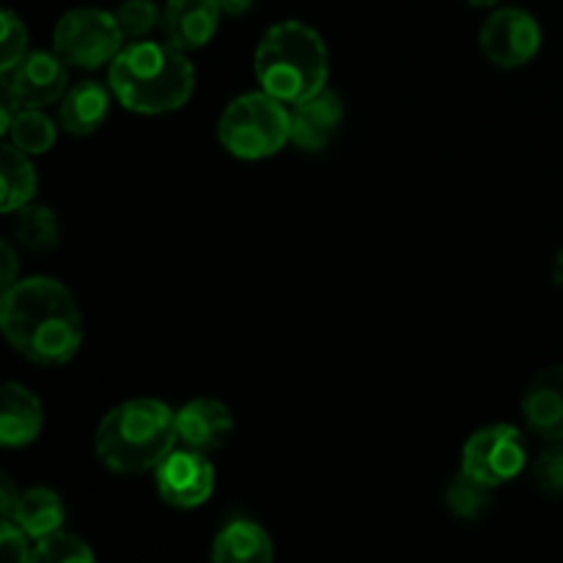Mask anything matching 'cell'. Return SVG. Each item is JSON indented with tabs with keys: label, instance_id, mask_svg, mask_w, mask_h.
Segmentation results:
<instances>
[{
	"label": "cell",
	"instance_id": "cell-18",
	"mask_svg": "<svg viewBox=\"0 0 563 563\" xmlns=\"http://www.w3.org/2000/svg\"><path fill=\"white\" fill-rule=\"evenodd\" d=\"M64 500H60L58 493H53V489L47 487H33L20 493L16 509L9 520H14L16 526L36 542V539L58 531V528L64 526Z\"/></svg>",
	"mask_w": 563,
	"mask_h": 563
},
{
	"label": "cell",
	"instance_id": "cell-10",
	"mask_svg": "<svg viewBox=\"0 0 563 563\" xmlns=\"http://www.w3.org/2000/svg\"><path fill=\"white\" fill-rule=\"evenodd\" d=\"M69 64L60 58L58 53H44V49H33L27 53L14 69L0 71L3 82L0 86L20 102V108H38L44 110L47 104L60 102L69 80Z\"/></svg>",
	"mask_w": 563,
	"mask_h": 563
},
{
	"label": "cell",
	"instance_id": "cell-21",
	"mask_svg": "<svg viewBox=\"0 0 563 563\" xmlns=\"http://www.w3.org/2000/svg\"><path fill=\"white\" fill-rule=\"evenodd\" d=\"M5 135L11 137V143H14L20 152L44 154L55 146L58 130H55L53 119H49L44 110L20 108V113L14 115V121H11V126Z\"/></svg>",
	"mask_w": 563,
	"mask_h": 563
},
{
	"label": "cell",
	"instance_id": "cell-3",
	"mask_svg": "<svg viewBox=\"0 0 563 563\" xmlns=\"http://www.w3.org/2000/svg\"><path fill=\"white\" fill-rule=\"evenodd\" d=\"M176 443V410L159 399L121 401L102 418L93 438L99 462L119 476L154 471Z\"/></svg>",
	"mask_w": 563,
	"mask_h": 563
},
{
	"label": "cell",
	"instance_id": "cell-5",
	"mask_svg": "<svg viewBox=\"0 0 563 563\" xmlns=\"http://www.w3.org/2000/svg\"><path fill=\"white\" fill-rule=\"evenodd\" d=\"M218 141L236 159L273 157L289 143V104L264 88L231 99L218 121Z\"/></svg>",
	"mask_w": 563,
	"mask_h": 563
},
{
	"label": "cell",
	"instance_id": "cell-15",
	"mask_svg": "<svg viewBox=\"0 0 563 563\" xmlns=\"http://www.w3.org/2000/svg\"><path fill=\"white\" fill-rule=\"evenodd\" d=\"M110 91L108 86L97 80H82L71 86L58 102V121L69 135L88 137L108 121L110 113Z\"/></svg>",
	"mask_w": 563,
	"mask_h": 563
},
{
	"label": "cell",
	"instance_id": "cell-30",
	"mask_svg": "<svg viewBox=\"0 0 563 563\" xmlns=\"http://www.w3.org/2000/svg\"><path fill=\"white\" fill-rule=\"evenodd\" d=\"M214 3L220 5V11H223V14L242 16L253 9V3H256V0H214Z\"/></svg>",
	"mask_w": 563,
	"mask_h": 563
},
{
	"label": "cell",
	"instance_id": "cell-19",
	"mask_svg": "<svg viewBox=\"0 0 563 563\" xmlns=\"http://www.w3.org/2000/svg\"><path fill=\"white\" fill-rule=\"evenodd\" d=\"M33 192H36V168L31 154L20 152L14 143H5L0 148V209L16 212L31 203Z\"/></svg>",
	"mask_w": 563,
	"mask_h": 563
},
{
	"label": "cell",
	"instance_id": "cell-31",
	"mask_svg": "<svg viewBox=\"0 0 563 563\" xmlns=\"http://www.w3.org/2000/svg\"><path fill=\"white\" fill-rule=\"evenodd\" d=\"M553 280H555V286H561V289H563V247H561L559 256H555V262H553Z\"/></svg>",
	"mask_w": 563,
	"mask_h": 563
},
{
	"label": "cell",
	"instance_id": "cell-32",
	"mask_svg": "<svg viewBox=\"0 0 563 563\" xmlns=\"http://www.w3.org/2000/svg\"><path fill=\"white\" fill-rule=\"evenodd\" d=\"M467 5H473V9H489V5L500 3V0H465Z\"/></svg>",
	"mask_w": 563,
	"mask_h": 563
},
{
	"label": "cell",
	"instance_id": "cell-28",
	"mask_svg": "<svg viewBox=\"0 0 563 563\" xmlns=\"http://www.w3.org/2000/svg\"><path fill=\"white\" fill-rule=\"evenodd\" d=\"M0 264H3V269H0V291H9L20 280V275H16L20 262H16V251L9 240L0 242Z\"/></svg>",
	"mask_w": 563,
	"mask_h": 563
},
{
	"label": "cell",
	"instance_id": "cell-27",
	"mask_svg": "<svg viewBox=\"0 0 563 563\" xmlns=\"http://www.w3.org/2000/svg\"><path fill=\"white\" fill-rule=\"evenodd\" d=\"M0 550L9 561L25 563L33 559V548H31V537L16 526L14 520L3 517V526H0Z\"/></svg>",
	"mask_w": 563,
	"mask_h": 563
},
{
	"label": "cell",
	"instance_id": "cell-9",
	"mask_svg": "<svg viewBox=\"0 0 563 563\" xmlns=\"http://www.w3.org/2000/svg\"><path fill=\"white\" fill-rule=\"evenodd\" d=\"M154 484L159 498L174 509H198L214 493V467L203 451L181 445L154 467Z\"/></svg>",
	"mask_w": 563,
	"mask_h": 563
},
{
	"label": "cell",
	"instance_id": "cell-20",
	"mask_svg": "<svg viewBox=\"0 0 563 563\" xmlns=\"http://www.w3.org/2000/svg\"><path fill=\"white\" fill-rule=\"evenodd\" d=\"M14 240L31 253H49L60 242L58 214L42 203H25L14 212Z\"/></svg>",
	"mask_w": 563,
	"mask_h": 563
},
{
	"label": "cell",
	"instance_id": "cell-7",
	"mask_svg": "<svg viewBox=\"0 0 563 563\" xmlns=\"http://www.w3.org/2000/svg\"><path fill=\"white\" fill-rule=\"evenodd\" d=\"M526 467V434L511 423H489V427L476 429L462 445V471L493 489L515 482Z\"/></svg>",
	"mask_w": 563,
	"mask_h": 563
},
{
	"label": "cell",
	"instance_id": "cell-25",
	"mask_svg": "<svg viewBox=\"0 0 563 563\" xmlns=\"http://www.w3.org/2000/svg\"><path fill=\"white\" fill-rule=\"evenodd\" d=\"M531 478L542 495L555 500L563 498V440L550 443L548 449L533 460Z\"/></svg>",
	"mask_w": 563,
	"mask_h": 563
},
{
	"label": "cell",
	"instance_id": "cell-1",
	"mask_svg": "<svg viewBox=\"0 0 563 563\" xmlns=\"http://www.w3.org/2000/svg\"><path fill=\"white\" fill-rule=\"evenodd\" d=\"M0 330L11 350L33 366H66L82 344V317L75 297L47 275L22 278L3 291Z\"/></svg>",
	"mask_w": 563,
	"mask_h": 563
},
{
	"label": "cell",
	"instance_id": "cell-12",
	"mask_svg": "<svg viewBox=\"0 0 563 563\" xmlns=\"http://www.w3.org/2000/svg\"><path fill=\"white\" fill-rule=\"evenodd\" d=\"M520 410L528 432L548 443L563 440V363L542 368L528 383L520 399Z\"/></svg>",
	"mask_w": 563,
	"mask_h": 563
},
{
	"label": "cell",
	"instance_id": "cell-14",
	"mask_svg": "<svg viewBox=\"0 0 563 563\" xmlns=\"http://www.w3.org/2000/svg\"><path fill=\"white\" fill-rule=\"evenodd\" d=\"M231 432H234V418L223 401L192 399L176 410V434L185 449L212 454L223 449Z\"/></svg>",
	"mask_w": 563,
	"mask_h": 563
},
{
	"label": "cell",
	"instance_id": "cell-24",
	"mask_svg": "<svg viewBox=\"0 0 563 563\" xmlns=\"http://www.w3.org/2000/svg\"><path fill=\"white\" fill-rule=\"evenodd\" d=\"M115 20L126 42H141L163 22V9L154 0H124L115 9Z\"/></svg>",
	"mask_w": 563,
	"mask_h": 563
},
{
	"label": "cell",
	"instance_id": "cell-6",
	"mask_svg": "<svg viewBox=\"0 0 563 563\" xmlns=\"http://www.w3.org/2000/svg\"><path fill=\"white\" fill-rule=\"evenodd\" d=\"M115 14L93 5L66 11L53 33V49L75 69H99L113 64L126 47Z\"/></svg>",
	"mask_w": 563,
	"mask_h": 563
},
{
	"label": "cell",
	"instance_id": "cell-17",
	"mask_svg": "<svg viewBox=\"0 0 563 563\" xmlns=\"http://www.w3.org/2000/svg\"><path fill=\"white\" fill-rule=\"evenodd\" d=\"M275 559L273 539L258 522L231 520L212 542V561L223 563H269Z\"/></svg>",
	"mask_w": 563,
	"mask_h": 563
},
{
	"label": "cell",
	"instance_id": "cell-4",
	"mask_svg": "<svg viewBox=\"0 0 563 563\" xmlns=\"http://www.w3.org/2000/svg\"><path fill=\"white\" fill-rule=\"evenodd\" d=\"M258 86L284 104H297L328 88L330 58L317 27L297 20L275 22L253 55Z\"/></svg>",
	"mask_w": 563,
	"mask_h": 563
},
{
	"label": "cell",
	"instance_id": "cell-26",
	"mask_svg": "<svg viewBox=\"0 0 563 563\" xmlns=\"http://www.w3.org/2000/svg\"><path fill=\"white\" fill-rule=\"evenodd\" d=\"M3 31H0V71H9L27 55V27L11 9L0 14Z\"/></svg>",
	"mask_w": 563,
	"mask_h": 563
},
{
	"label": "cell",
	"instance_id": "cell-22",
	"mask_svg": "<svg viewBox=\"0 0 563 563\" xmlns=\"http://www.w3.org/2000/svg\"><path fill=\"white\" fill-rule=\"evenodd\" d=\"M489 504H493V487L476 482L465 471L456 473L449 482V487H445V506H449L456 520H482L489 511Z\"/></svg>",
	"mask_w": 563,
	"mask_h": 563
},
{
	"label": "cell",
	"instance_id": "cell-11",
	"mask_svg": "<svg viewBox=\"0 0 563 563\" xmlns=\"http://www.w3.org/2000/svg\"><path fill=\"white\" fill-rule=\"evenodd\" d=\"M344 121V102L335 91L322 88L302 102L289 104V143L300 152L317 154L333 143Z\"/></svg>",
	"mask_w": 563,
	"mask_h": 563
},
{
	"label": "cell",
	"instance_id": "cell-13",
	"mask_svg": "<svg viewBox=\"0 0 563 563\" xmlns=\"http://www.w3.org/2000/svg\"><path fill=\"white\" fill-rule=\"evenodd\" d=\"M220 5L214 0H165L163 36L181 53H196L207 47L220 25Z\"/></svg>",
	"mask_w": 563,
	"mask_h": 563
},
{
	"label": "cell",
	"instance_id": "cell-29",
	"mask_svg": "<svg viewBox=\"0 0 563 563\" xmlns=\"http://www.w3.org/2000/svg\"><path fill=\"white\" fill-rule=\"evenodd\" d=\"M16 500H20V493H16V489H14L11 478L9 476H0V511H3V517L14 515Z\"/></svg>",
	"mask_w": 563,
	"mask_h": 563
},
{
	"label": "cell",
	"instance_id": "cell-8",
	"mask_svg": "<svg viewBox=\"0 0 563 563\" xmlns=\"http://www.w3.org/2000/svg\"><path fill=\"white\" fill-rule=\"evenodd\" d=\"M478 47L489 64L517 69L531 64L542 49V27L537 16L517 5L495 9L478 31Z\"/></svg>",
	"mask_w": 563,
	"mask_h": 563
},
{
	"label": "cell",
	"instance_id": "cell-2",
	"mask_svg": "<svg viewBox=\"0 0 563 563\" xmlns=\"http://www.w3.org/2000/svg\"><path fill=\"white\" fill-rule=\"evenodd\" d=\"M110 91L121 108L141 115L174 113L196 91V69L187 53L168 42H130L108 71Z\"/></svg>",
	"mask_w": 563,
	"mask_h": 563
},
{
	"label": "cell",
	"instance_id": "cell-16",
	"mask_svg": "<svg viewBox=\"0 0 563 563\" xmlns=\"http://www.w3.org/2000/svg\"><path fill=\"white\" fill-rule=\"evenodd\" d=\"M44 423V407L36 394L20 383L3 385V410H0V443L5 449H22L38 438Z\"/></svg>",
	"mask_w": 563,
	"mask_h": 563
},
{
	"label": "cell",
	"instance_id": "cell-23",
	"mask_svg": "<svg viewBox=\"0 0 563 563\" xmlns=\"http://www.w3.org/2000/svg\"><path fill=\"white\" fill-rule=\"evenodd\" d=\"M33 563H91L93 550L88 548V542H82L75 533L58 531L47 533V537L36 539L33 542Z\"/></svg>",
	"mask_w": 563,
	"mask_h": 563
}]
</instances>
